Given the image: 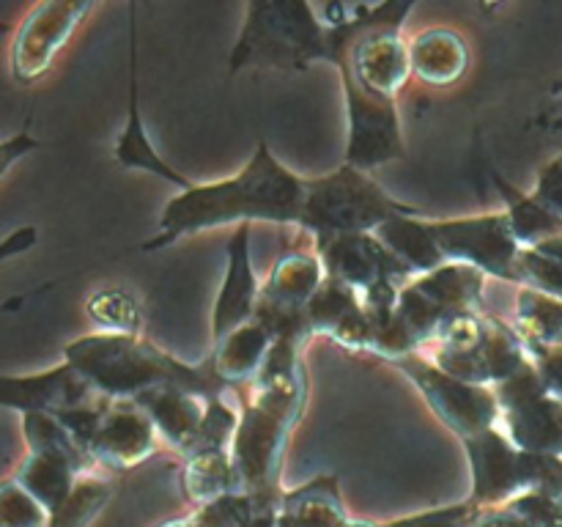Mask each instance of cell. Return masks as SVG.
I'll return each instance as SVG.
<instances>
[{"mask_svg": "<svg viewBox=\"0 0 562 527\" xmlns=\"http://www.w3.org/2000/svg\"><path fill=\"white\" fill-rule=\"evenodd\" d=\"M137 5H130V60H126V121L121 126V135L115 141V159L130 170H146V173L159 176L162 181L173 184L176 190H190L195 181L187 179L184 173L173 168L154 143L148 141L146 121L140 113V64H137Z\"/></svg>", "mask_w": 562, "mask_h": 527, "instance_id": "cell-16", "label": "cell"}, {"mask_svg": "<svg viewBox=\"0 0 562 527\" xmlns=\"http://www.w3.org/2000/svg\"><path fill=\"white\" fill-rule=\"evenodd\" d=\"M472 527H532L519 511H514L510 505L503 508H483V514L477 516V522Z\"/></svg>", "mask_w": 562, "mask_h": 527, "instance_id": "cell-37", "label": "cell"}, {"mask_svg": "<svg viewBox=\"0 0 562 527\" xmlns=\"http://www.w3.org/2000/svg\"><path fill=\"white\" fill-rule=\"evenodd\" d=\"M428 228L448 261L470 264L488 278L519 285L521 245L505 209L453 220L428 217Z\"/></svg>", "mask_w": 562, "mask_h": 527, "instance_id": "cell-10", "label": "cell"}, {"mask_svg": "<svg viewBox=\"0 0 562 527\" xmlns=\"http://www.w3.org/2000/svg\"><path fill=\"white\" fill-rule=\"evenodd\" d=\"M417 390H420L423 401L428 410L461 439L481 437L488 428L499 426V401L494 388H483V384L461 382V379L450 377L442 368L434 366L426 355H412L404 360L393 362Z\"/></svg>", "mask_w": 562, "mask_h": 527, "instance_id": "cell-9", "label": "cell"}, {"mask_svg": "<svg viewBox=\"0 0 562 527\" xmlns=\"http://www.w3.org/2000/svg\"><path fill=\"white\" fill-rule=\"evenodd\" d=\"M313 250L322 258L327 278L349 285L360 296L379 285H406L415 278V272L376 234L316 236Z\"/></svg>", "mask_w": 562, "mask_h": 527, "instance_id": "cell-12", "label": "cell"}, {"mask_svg": "<svg viewBox=\"0 0 562 527\" xmlns=\"http://www.w3.org/2000/svg\"><path fill=\"white\" fill-rule=\"evenodd\" d=\"M428 360L450 377L497 388L530 362V346L519 329L488 313H467L428 344Z\"/></svg>", "mask_w": 562, "mask_h": 527, "instance_id": "cell-7", "label": "cell"}, {"mask_svg": "<svg viewBox=\"0 0 562 527\" xmlns=\"http://www.w3.org/2000/svg\"><path fill=\"white\" fill-rule=\"evenodd\" d=\"M305 209V179L285 168L267 141H258L250 162L231 179L192 184L168 201L157 234L140 250H162L181 236L223 225H300Z\"/></svg>", "mask_w": 562, "mask_h": 527, "instance_id": "cell-1", "label": "cell"}, {"mask_svg": "<svg viewBox=\"0 0 562 527\" xmlns=\"http://www.w3.org/2000/svg\"><path fill=\"white\" fill-rule=\"evenodd\" d=\"M236 492H241V483L231 450L195 453L181 467V494L192 508H203V505Z\"/></svg>", "mask_w": 562, "mask_h": 527, "instance_id": "cell-25", "label": "cell"}, {"mask_svg": "<svg viewBox=\"0 0 562 527\" xmlns=\"http://www.w3.org/2000/svg\"><path fill=\"white\" fill-rule=\"evenodd\" d=\"M492 179L497 184V190L505 198V212H508L510 225H514V234L519 239L521 247H536L541 242L558 239L562 236V217L552 212V209L543 206L536 195H525L521 190H516L514 184L503 181V176L497 170H492Z\"/></svg>", "mask_w": 562, "mask_h": 527, "instance_id": "cell-28", "label": "cell"}, {"mask_svg": "<svg viewBox=\"0 0 562 527\" xmlns=\"http://www.w3.org/2000/svg\"><path fill=\"white\" fill-rule=\"evenodd\" d=\"M510 508L519 511L532 527H562V497H549V494H525L514 500Z\"/></svg>", "mask_w": 562, "mask_h": 527, "instance_id": "cell-34", "label": "cell"}, {"mask_svg": "<svg viewBox=\"0 0 562 527\" xmlns=\"http://www.w3.org/2000/svg\"><path fill=\"white\" fill-rule=\"evenodd\" d=\"M379 239L406 264L415 274H426L448 264V258L439 250L437 239H434L431 228H428V217H398L384 223L376 231Z\"/></svg>", "mask_w": 562, "mask_h": 527, "instance_id": "cell-26", "label": "cell"}, {"mask_svg": "<svg viewBox=\"0 0 562 527\" xmlns=\"http://www.w3.org/2000/svg\"><path fill=\"white\" fill-rule=\"evenodd\" d=\"M307 322H311L313 335H329L335 344L349 351L371 349V322H368L366 305L357 291L338 280L327 278L322 289L307 302Z\"/></svg>", "mask_w": 562, "mask_h": 527, "instance_id": "cell-18", "label": "cell"}, {"mask_svg": "<svg viewBox=\"0 0 562 527\" xmlns=\"http://www.w3.org/2000/svg\"><path fill=\"white\" fill-rule=\"evenodd\" d=\"M93 399H99L93 384L66 360L47 371L25 373V377H11V373L0 377V404L5 410H16L20 415L44 412V415L58 417L77 406L91 404Z\"/></svg>", "mask_w": 562, "mask_h": 527, "instance_id": "cell-14", "label": "cell"}, {"mask_svg": "<svg viewBox=\"0 0 562 527\" xmlns=\"http://www.w3.org/2000/svg\"><path fill=\"white\" fill-rule=\"evenodd\" d=\"M0 527H49V511L9 478L0 486Z\"/></svg>", "mask_w": 562, "mask_h": 527, "instance_id": "cell-32", "label": "cell"}, {"mask_svg": "<svg viewBox=\"0 0 562 527\" xmlns=\"http://www.w3.org/2000/svg\"><path fill=\"white\" fill-rule=\"evenodd\" d=\"M346 527H384V525H371V522L355 519V522H349V525H346Z\"/></svg>", "mask_w": 562, "mask_h": 527, "instance_id": "cell-40", "label": "cell"}, {"mask_svg": "<svg viewBox=\"0 0 562 527\" xmlns=\"http://www.w3.org/2000/svg\"><path fill=\"white\" fill-rule=\"evenodd\" d=\"M305 371L263 379L252 384V393L241 404L231 459L239 475L241 492L252 497H278L280 470L294 426L305 410Z\"/></svg>", "mask_w": 562, "mask_h": 527, "instance_id": "cell-4", "label": "cell"}, {"mask_svg": "<svg viewBox=\"0 0 562 527\" xmlns=\"http://www.w3.org/2000/svg\"><path fill=\"white\" fill-rule=\"evenodd\" d=\"M272 335L252 318V322L234 329L225 340L214 344L209 362H212L217 377L223 379L228 388L252 384L258 379V373H261L269 351H272Z\"/></svg>", "mask_w": 562, "mask_h": 527, "instance_id": "cell-23", "label": "cell"}, {"mask_svg": "<svg viewBox=\"0 0 562 527\" xmlns=\"http://www.w3.org/2000/svg\"><path fill=\"white\" fill-rule=\"evenodd\" d=\"M135 404L151 417L159 437L170 448L179 450L181 456H187V450L195 442L198 431H201L203 417H206L209 395L195 393L190 388H179V384H165V388L143 393L140 399H135Z\"/></svg>", "mask_w": 562, "mask_h": 527, "instance_id": "cell-19", "label": "cell"}, {"mask_svg": "<svg viewBox=\"0 0 562 527\" xmlns=\"http://www.w3.org/2000/svg\"><path fill=\"white\" fill-rule=\"evenodd\" d=\"M398 217H426V212L390 195L368 170L340 165L327 176L305 179V209L300 228L316 236L376 234Z\"/></svg>", "mask_w": 562, "mask_h": 527, "instance_id": "cell-6", "label": "cell"}, {"mask_svg": "<svg viewBox=\"0 0 562 527\" xmlns=\"http://www.w3.org/2000/svg\"><path fill=\"white\" fill-rule=\"evenodd\" d=\"M324 280H327V272H324V264L316 250H291L274 261L261 296L283 302V305L307 307V302L316 296Z\"/></svg>", "mask_w": 562, "mask_h": 527, "instance_id": "cell-24", "label": "cell"}, {"mask_svg": "<svg viewBox=\"0 0 562 527\" xmlns=\"http://www.w3.org/2000/svg\"><path fill=\"white\" fill-rule=\"evenodd\" d=\"M530 355L541 371L543 382H547L549 393L562 399V349H532L530 346Z\"/></svg>", "mask_w": 562, "mask_h": 527, "instance_id": "cell-36", "label": "cell"}, {"mask_svg": "<svg viewBox=\"0 0 562 527\" xmlns=\"http://www.w3.org/2000/svg\"><path fill=\"white\" fill-rule=\"evenodd\" d=\"M461 445L472 475L470 503L503 508L532 492L562 497V456L527 453L516 448L499 426Z\"/></svg>", "mask_w": 562, "mask_h": 527, "instance_id": "cell-8", "label": "cell"}, {"mask_svg": "<svg viewBox=\"0 0 562 527\" xmlns=\"http://www.w3.org/2000/svg\"><path fill=\"white\" fill-rule=\"evenodd\" d=\"M236 428H239V415L225 404L223 395H214V399H209V410H206V417H203V426L201 431H198L192 448L187 450L184 459H190V456L195 453H212V450H231V445H234V437H236Z\"/></svg>", "mask_w": 562, "mask_h": 527, "instance_id": "cell-31", "label": "cell"}, {"mask_svg": "<svg viewBox=\"0 0 562 527\" xmlns=\"http://www.w3.org/2000/svg\"><path fill=\"white\" fill-rule=\"evenodd\" d=\"M115 492V483L110 478H99L93 472L80 478L71 497L49 516V527H88L104 505L110 503Z\"/></svg>", "mask_w": 562, "mask_h": 527, "instance_id": "cell-30", "label": "cell"}, {"mask_svg": "<svg viewBox=\"0 0 562 527\" xmlns=\"http://www.w3.org/2000/svg\"><path fill=\"white\" fill-rule=\"evenodd\" d=\"M514 327L532 349H562V300L519 285Z\"/></svg>", "mask_w": 562, "mask_h": 527, "instance_id": "cell-27", "label": "cell"}, {"mask_svg": "<svg viewBox=\"0 0 562 527\" xmlns=\"http://www.w3.org/2000/svg\"><path fill=\"white\" fill-rule=\"evenodd\" d=\"M412 71L423 86L448 88L470 69V44L450 27H428L409 42Z\"/></svg>", "mask_w": 562, "mask_h": 527, "instance_id": "cell-20", "label": "cell"}, {"mask_svg": "<svg viewBox=\"0 0 562 527\" xmlns=\"http://www.w3.org/2000/svg\"><path fill=\"white\" fill-rule=\"evenodd\" d=\"M64 360L71 362L99 395L110 401H135L148 390L179 384L201 395H223L228 384L206 360L201 366L176 360L143 335L91 333L64 346Z\"/></svg>", "mask_w": 562, "mask_h": 527, "instance_id": "cell-2", "label": "cell"}, {"mask_svg": "<svg viewBox=\"0 0 562 527\" xmlns=\"http://www.w3.org/2000/svg\"><path fill=\"white\" fill-rule=\"evenodd\" d=\"M560 121H562V91H560Z\"/></svg>", "mask_w": 562, "mask_h": 527, "instance_id": "cell-41", "label": "cell"}, {"mask_svg": "<svg viewBox=\"0 0 562 527\" xmlns=\"http://www.w3.org/2000/svg\"><path fill=\"white\" fill-rule=\"evenodd\" d=\"M333 64V33L305 0H252L245 25L231 49V75L241 69L302 71Z\"/></svg>", "mask_w": 562, "mask_h": 527, "instance_id": "cell-5", "label": "cell"}, {"mask_svg": "<svg viewBox=\"0 0 562 527\" xmlns=\"http://www.w3.org/2000/svg\"><path fill=\"white\" fill-rule=\"evenodd\" d=\"M340 82H344L346 124H349L346 165L371 170L393 162V159H404L406 146L398 104L362 91L344 71H340Z\"/></svg>", "mask_w": 562, "mask_h": 527, "instance_id": "cell-11", "label": "cell"}, {"mask_svg": "<svg viewBox=\"0 0 562 527\" xmlns=\"http://www.w3.org/2000/svg\"><path fill=\"white\" fill-rule=\"evenodd\" d=\"M532 195H536L543 206L552 209L558 217H562V154L549 159V162L538 170Z\"/></svg>", "mask_w": 562, "mask_h": 527, "instance_id": "cell-35", "label": "cell"}, {"mask_svg": "<svg viewBox=\"0 0 562 527\" xmlns=\"http://www.w3.org/2000/svg\"><path fill=\"white\" fill-rule=\"evenodd\" d=\"M91 11L93 3H75V0H49L33 5L11 44V77L20 86H27L47 75L60 49L69 44Z\"/></svg>", "mask_w": 562, "mask_h": 527, "instance_id": "cell-13", "label": "cell"}, {"mask_svg": "<svg viewBox=\"0 0 562 527\" xmlns=\"http://www.w3.org/2000/svg\"><path fill=\"white\" fill-rule=\"evenodd\" d=\"M88 316L102 333L115 335H140L143 307L135 294L126 289H99L86 302Z\"/></svg>", "mask_w": 562, "mask_h": 527, "instance_id": "cell-29", "label": "cell"}, {"mask_svg": "<svg viewBox=\"0 0 562 527\" xmlns=\"http://www.w3.org/2000/svg\"><path fill=\"white\" fill-rule=\"evenodd\" d=\"M159 527H201L195 522V516H181V519H170V522H165V525H159Z\"/></svg>", "mask_w": 562, "mask_h": 527, "instance_id": "cell-39", "label": "cell"}, {"mask_svg": "<svg viewBox=\"0 0 562 527\" xmlns=\"http://www.w3.org/2000/svg\"><path fill=\"white\" fill-rule=\"evenodd\" d=\"M499 428L527 453L562 456V399L538 393L536 399L499 415Z\"/></svg>", "mask_w": 562, "mask_h": 527, "instance_id": "cell-21", "label": "cell"}, {"mask_svg": "<svg viewBox=\"0 0 562 527\" xmlns=\"http://www.w3.org/2000/svg\"><path fill=\"white\" fill-rule=\"evenodd\" d=\"M159 439L151 417L135 401H110L88 442V456L104 470H132L157 453Z\"/></svg>", "mask_w": 562, "mask_h": 527, "instance_id": "cell-15", "label": "cell"}, {"mask_svg": "<svg viewBox=\"0 0 562 527\" xmlns=\"http://www.w3.org/2000/svg\"><path fill=\"white\" fill-rule=\"evenodd\" d=\"M338 475H318L300 489L283 492L278 508V527H346Z\"/></svg>", "mask_w": 562, "mask_h": 527, "instance_id": "cell-22", "label": "cell"}, {"mask_svg": "<svg viewBox=\"0 0 562 527\" xmlns=\"http://www.w3.org/2000/svg\"><path fill=\"white\" fill-rule=\"evenodd\" d=\"M488 274L470 264L448 261L426 274H415L398 291L387 324L373 333L371 355L398 362L437 340V335L467 313H483V285Z\"/></svg>", "mask_w": 562, "mask_h": 527, "instance_id": "cell-3", "label": "cell"}, {"mask_svg": "<svg viewBox=\"0 0 562 527\" xmlns=\"http://www.w3.org/2000/svg\"><path fill=\"white\" fill-rule=\"evenodd\" d=\"M481 514V505L467 500L459 505H445V508H431L423 511V514L404 516V519L384 522V527H472Z\"/></svg>", "mask_w": 562, "mask_h": 527, "instance_id": "cell-33", "label": "cell"}, {"mask_svg": "<svg viewBox=\"0 0 562 527\" xmlns=\"http://www.w3.org/2000/svg\"><path fill=\"white\" fill-rule=\"evenodd\" d=\"M252 225H236L225 247V274L212 307V346L228 338L241 324L252 322L261 300V289L250 256Z\"/></svg>", "mask_w": 562, "mask_h": 527, "instance_id": "cell-17", "label": "cell"}, {"mask_svg": "<svg viewBox=\"0 0 562 527\" xmlns=\"http://www.w3.org/2000/svg\"><path fill=\"white\" fill-rule=\"evenodd\" d=\"M42 143L33 141L31 135H27V130H22L20 135L9 137V141L3 143V148H0V168H3V173H9L11 162H14L16 157H22V154L33 152V148H38Z\"/></svg>", "mask_w": 562, "mask_h": 527, "instance_id": "cell-38", "label": "cell"}]
</instances>
